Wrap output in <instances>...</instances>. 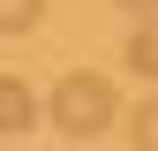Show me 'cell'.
<instances>
[{"label": "cell", "mask_w": 158, "mask_h": 151, "mask_svg": "<svg viewBox=\"0 0 158 151\" xmlns=\"http://www.w3.org/2000/svg\"><path fill=\"white\" fill-rule=\"evenodd\" d=\"M121 53H128L135 76H158V15H143V23H135V38H128Z\"/></svg>", "instance_id": "3957f363"}, {"label": "cell", "mask_w": 158, "mask_h": 151, "mask_svg": "<svg viewBox=\"0 0 158 151\" xmlns=\"http://www.w3.org/2000/svg\"><path fill=\"white\" fill-rule=\"evenodd\" d=\"M38 15H45V0H0V38H23V30H38Z\"/></svg>", "instance_id": "277c9868"}, {"label": "cell", "mask_w": 158, "mask_h": 151, "mask_svg": "<svg viewBox=\"0 0 158 151\" xmlns=\"http://www.w3.org/2000/svg\"><path fill=\"white\" fill-rule=\"evenodd\" d=\"M128 136H135V151H158V98H143L128 113Z\"/></svg>", "instance_id": "5b68a950"}, {"label": "cell", "mask_w": 158, "mask_h": 151, "mask_svg": "<svg viewBox=\"0 0 158 151\" xmlns=\"http://www.w3.org/2000/svg\"><path fill=\"white\" fill-rule=\"evenodd\" d=\"M121 8H128V15H158V0H121Z\"/></svg>", "instance_id": "8992f818"}, {"label": "cell", "mask_w": 158, "mask_h": 151, "mask_svg": "<svg viewBox=\"0 0 158 151\" xmlns=\"http://www.w3.org/2000/svg\"><path fill=\"white\" fill-rule=\"evenodd\" d=\"M30 121H38V91L23 76H0V136H23Z\"/></svg>", "instance_id": "7a4b0ae2"}, {"label": "cell", "mask_w": 158, "mask_h": 151, "mask_svg": "<svg viewBox=\"0 0 158 151\" xmlns=\"http://www.w3.org/2000/svg\"><path fill=\"white\" fill-rule=\"evenodd\" d=\"M45 113H53V128H60V136H106L113 113H121V91H113L98 68H68L60 83H53Z\"/></svg>", "instance_id": "6da1fadb"}]
</instances>
